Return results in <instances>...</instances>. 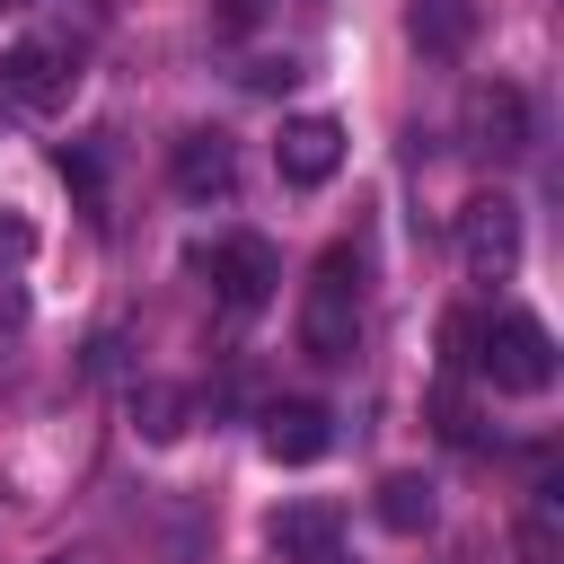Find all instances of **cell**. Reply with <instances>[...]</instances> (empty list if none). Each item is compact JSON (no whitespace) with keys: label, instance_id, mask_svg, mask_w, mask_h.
<instances>
[{"label":"cell","instance_id":"1","mask_svg":"<svg viewBox=\"0 0 564 564\" xmlns=\"http://www.w3.org/2000/svg\"><path fill=\"white\" fill-rule=\"evenodd\" d=\"M441 344H449V370H476L502 397H546L555 388V335L529 308H494V317L485 308H458L441 326Z\"/></svg>","mask_w":564,"mask_h":564},{"label":"cell","instance_id":"2","mask_svg":"<svg viewBox=\"0 0 564 564\" xmlns=\"http://www.w3.org/2000/svg\"><path fill=\"white\" fill-rule=\"evenodd\" d=\"M361 344V256L335 238L308 273V300H300V352L308 361H352Z\"/></svg>","mask_w":564,"mask_h":564},{"label":"cell","instance_id":"3","mask_svg":"<svg viewBox=\"0 0 564 564\" xmlns=\"http://www.w3.org/2000/svg\"><path fill=\"white\" fill-rule=\"evenodd\" d=\"M194 264H203V282L220 291V308H264L273 282H282V256H273V238H256V229H220Z\"/></svg>","mask_w":564,"mask_h":564},{"label":"cell","instance_id":"4","mask_svg":"<svg viewBox=\"0 0 564 564\" xmlns=\"http://www.w3.org/2000/svg\"><path fill=\"white\" fill-rule=\"evenodd\" d=\"M79 88V53L70 44H9L0 53V115H44Z\"/></svg>","mask_w":564,"mask_h":564},{"label":"cell","instance_id":"5","mask_svg":"<svg viewBox=\"0 0 564 564\" xmlns=\"http://www.w3.org/2000/svg\"><path fill=\"white\" fill-rule=\"evenodd\" d=\"M458 256H467L476 282H502V273L520 264V203H511V194L458 203Z\"/></svg>","mask_w":564,"mask_h":564},{"label":"cell","instance_id":"6","mask_svg":"<svg viewBox=\"0 0 564 564\" xmlns=\"http://www.w3.org/2000/svg\"><path fill=\"white\" fill-rule=\"evenodd\" d=\"M167 176H176L185 203H229L238 194V141L212 132V123H194V132L167 141Z\"/></svg>","mask_w":564,"mask_h":564},{"label":"cell","instance_id":"7","mask_svg":"<svg viewBox=\"0 0 564 564\" xmlns=\"http://www.w3.org/2000/svg\"><path fill=\"white\" fill-rule=\"evenodd\" d=\"M529 141H538L529 88H511V79H485V88L467 97V150H485V159H520Z\"/></svg>","mask_w":564,"mask_h":564},{"label":"cell","instance_id":"8","mask_svg":"<svg viewBox=\"0 0 564 564\" xmlns=\"http://www.w3.org/2000/svg\"><path fill=\"white\" fill-rule=\"evenodd\" d=\"M273 167H282V185H326L335 167H344V123L335 115H291L282 123V141H273Z\"/></svg>","mask_w":564,"mask_h":564},{"label":"cell","instance_id":"9","mask_svg":"<svg viewBox=\"0 0 564 564\" xmlns=\"http://www.w3.org/2000/svg\"><path fill=\"white\" fill-rule=\"evenodd\" d=\"M326 449H335V414H326V405H308V397L264 405V458H273V467H308V458H326Z\"/></svg>","mask_w":564,"mask_h":564},{"label":"cell","instance_id":"10","mask_svg":"<svg viewBox=\"0 0 564 564\" xmlns=\"http://www.w3.org/2000/svg\"><path fill=\"white\" fill-rule=\"evenodd\" d=\"M264 538H273V555H282V564H326V555H335V538H344V511H335V502H282Z\"/></svg>","mask_w":564,"mask_h":564},{"label":"cell","instance_id":"11","mask_svg":"<svg viewBox=\"0 0 564 564\" xmlns=\"http://www.w3.org/2000/svg\"><path fill=\"white\" fill-rule=\"evenodd\" d=\"M405 35L432 53V62H458L476 44V0H414L405 9Z\"/></svg>","mask_w":564,"mask_h":564},{"label":"cell","instance_id":"12","mask_svg":"<svg viewBox=\"0 0 564 564\" xmlns=\"http://www.w3.org/2000/svg\"><path fill=\"white\" fill-rule=\"evenodd\" d=\"M432 476H414V467H397V476H379V529H397V538H423L432 529Z\"/></svg>","mask_w":564,"mask_h":564},{"label":"cell","instance_id":"13","mask_svg":"<svg viewBox=\"0 0 564 564\" xmlns=\"http://www.w3.org/2000/svg\"><path fill=\"white\" fill-rule=\"evenodd\" d=\"M520 564H564V502H555V485H538L529 494V511H520Z\"/></svg>","mask_w":564,"mask_h":564},{"label":"cell","instance_id":"14","mask_svg":"<svg viewBox=\"0 0 564 564\" xmlns=\"http://www.w3.org/2000/svg\"><path fill=\"white\" fill-rule=\"evenodd\" d=\"M185 414H194V397H185V388H167V379L132 388V432H141V441H176V432H185Z\"/></svg>","mask_w":564,"mask_h":564},{"label":"cell","instance_id":"15","mask_svg":"<svg viewBox=\"0 0 564 564\" xmlns=\"http://www.w3.org/2000/svg\"><path fill=\"white\" fill-rule=\"evenodd\" d=\"M62 176L79 185V203H88V212L106 203V167H97V150H88V141H62Z\"/></svg>","mask_w":564,"mask_h":564},{"label":"cell","instance_id":"16","mask_svg":"<svg viewBox=\"0 0 564 564\" xmlns=\"http://www.w3.org/2000/svg\"><path fill=\"white\" fill-rule=\"evenodd\" d=\"M432 414H441V441H458V449H485V423L467 414V397H458V388H441V397H432Z\"/></svg>","mask_w":564,"mask_h":564},{"label":"cell","instance_id":"17","mask_svg":"<svg viewBox=\"0 0 564 564\" xmlns=\"http://www.w3.org/2000/svg\"><path fill=\"white\" fill-rule=\"evenodd\" d=\"M264 9H273V0H220V9H212V26H220V35H247Z\"/></svg>","mask_w":564,"mask_h":564},{"label":"cell","instance_id":"18","mask_svg":"<svg viewBox=\"0 0 564 564\" xmlns=\"http://www.w3.org/2000/svg\"><path fill=\"white\" fill-rule=\"evenodd\" d=\"M26 247H35V229L18 212H0V264H26Z\"/></svg>","mask_w":564,"mask_h":564},{"label":"cell","instance_id":"19","mask_svg":"<svg viewBox=\"0 0 564 564\" xmlns=\"http://www.w3.org/2000/svg\"><path fill=\"white\" fill-rule=\"evenodd\" d=\"M291 79H300V62H291V53H282V62H256V70H247V88H291Z\"/></svg>","mask_w":564,"mask_h":564},{"label":"cell","instance_id":"20","mask_svg":"<svg viewBox=\"0 0 564 564\" xmlns=\"http://www.w3.org/2000/svg\"><path fill=\"white\" fill-rule=\"evenodd\" d=\"M18 317H26V291H18V273L0 264V326H18Z\"/></svg>","mask_w":564,"mask_h":564},{"label":"cell","instance_id":"21","mask_svg":"<svg viewBox=\"0 0 564 564\" xmlns=\"http://www.w3.org/2000/svg\"><path fill=\"white\" fill-rule=\"evenodd\" d=\"M44 564H79V555H44Z\"/></svg>","mask_w":564,"mask_h":564},{"label":"cell","instance_id":"22","mask_svg":"<svg viewBox=\"0 0 564 564\" xmlns=\"http://www.w3.org/2000/svg\"><path fill=\"white\" fill-rule=\"evenodd\" d=\"M0 9H26V0H0Z\"/></svg>","mask_w":564,"mask_h":564},{"label":"cell","instance_id":"23","mask_svg":"<svg viewBox=\"0 0 564 564\" xmlns=\"http://www.w3.org/2000/svg\"><path fill=\"white\" fill-rule=\"evenodd\" d=\"M326 564H335V555H326Z\"/></svg>","mask_w":564,"mask_h":564}]
</instances>
